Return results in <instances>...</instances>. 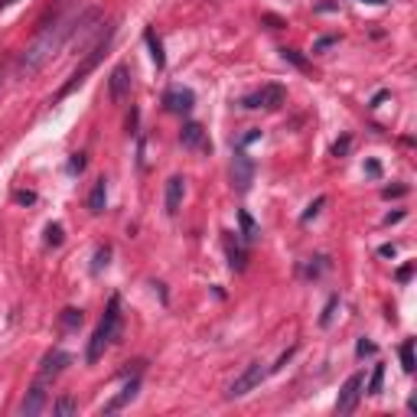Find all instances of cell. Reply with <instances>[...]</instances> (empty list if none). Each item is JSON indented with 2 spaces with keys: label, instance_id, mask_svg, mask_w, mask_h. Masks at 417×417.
<instances>
[{
  "label": "cell",
  "instance_id": "cell-1",
  "mask_svg": "<svg viewBox=\"0 0 417 417\" xmlns=\"http://www.w3.org/2000/svg\"><path fill=\"white\" fill-rule=\"evenodd\" d=\"M75 26H79V20H72V23H56L52 30H43V36H39L33 46L23 52V59H20V75H33L36 69H43V62H49L59 49L66 46V39L75 33Z\"/></svg>",
  "mask_w": 417,
  "mask_h": 417
},
{
  "label": "cell",
  "instance_id": "cell-2",
  "mask_svg": "<svg viewBox=\"0 0 417 417\" xmlns=\"http://www.w3.org/2000/svg\"><path fill=\"white\" fill-rule=\"evenodd\" d=\"M117 333H121V300H117V297H111V300H108V310H104V316H101V323H98L92 342H88V352H85L88 365H95V362L101 359L104 349H108L117 339Z\"/></svg>",
  "mask_w": 417,
  "mask_h": 417
},
{
  "label": "cell",
  "instance_id": "cell-3",
  "mask_svg": "<svg viewBox=\"0 0 417 417\" xmlns=\"http://www.w3.org/2000/svg\"><path fill=\"white\" fill-rule=\"evenodd\" d=\"M111 36H115V30H108V33H104L101 39H98V43H95V46H92V52H88V56H85V62H81L79 69L72 72V79L66 81V85H62V88H59L56 101H62V98H66V95H72V92H75V88H79V85H81V81L88 79V72H92L95 66H98V62H101V56H104V52H108V46H111Z\"/></svg>",
  "mask_w": 417,
  "mask_h": 417
},
{
  "label": "cell",
  "instance_id": "cell-4",
  "mask_svg": "<svg viewBox=\"0 0 417 417\" xmlns=\"http://www.w3.org/2000/svg\"><path fill=\"white\" fill-rule=\"evenodd\" d=\"M264 375H267V369H264V362H251V365H248V369L242 371V375H238V378H235L232 382V388H229V398H244V394L248 391H255L258 385L264 382Z\"/></svg>",
  "mask_w": 417,
  "mask_h": 417
},
{
  "label": "cell",
  "instance_id": "cell-5",
  "mask_svg": "<svg viewBox=\"0 0 417 417\" xmlns=\"http://www.w3.org/2000/svg\"><path fill=\"white\" fill-rule=\"evenodd\" d=\"M242 104H244V108H251V111H258V108L274 111V108L284 104V88H280V85H264V88H258V92L244 95Z\"/></svg>",
  "mask_w": 417,
  "mask_h": 417
},
{
  "label": "cell",
  "instance_id": "cell-6",
  "mask_svg": "<svg viewBox=\"0 0 417 417\" xmlns=\"http://www.w3.org/2000/svg\"><path fill=\"white\" fill-rule=\"evenodd\" d=\"M362 388H365V375H362V371L349 375L346 385H342V391H339V401H336L339 414H352V411H356V405H359V398H362Z\"/></svg>",
  "mask_w": 417,
  "mask_h": 417
},
{
  "label": "cell",
  "instance_id": "cell-7",
  "mask_svg": "<svg viewBox=\"0 0 417 417\" xmlns=\"http://www.w3.org/2000/svg\"><path fill=\"white\" fill-rule=\"evenodd\" d=\"M193 104H196V95L189 92V88H170V92L163 95V108L173 111V115H189Z\"/></svg>",
  "mask_w": 417,
  "mask_h": 417
},
{
  "label": "cell",
  "instance_id": "cell-8",
  "mask_svg": "<svg viewBox=\"0 0 417 417\" xmlns=\"http://www.w3.org/2000/svg\"><path fill=\"white\" fill-rule=\"evenodd\" d=\"M108 92H111V101H124L130 95V72L128 66H115L111 79H108Z\"/></svg>",
  "mask_w": 417,
  "mask_h": 417
},
{
  "label": "cell",
  "instance_id": "cell-9",
  "mask_svg": "<svg viewBox=\"0 0 417 417\" xmlns=\"http://www.w3.org/2000/svg\"><path fill=\"white\" fill-rule=\"evenodd\" d=\"M69 356H66V352H62V349H52V352H49L46 359H43V369H39V382H52V378H56L59 371L66 369V365H69Z\"/></svg>",
  "mask_w": 417,
  "mask_h": 417
},
{
  "label": "cell",
  "instance_id": "cell-10",
  "mask_svg": "<svg viewBox=\"0 0 417 417\" xmlns=\"http://www.w3.org/2000/svg\"><path fill=\"white\" fill-rule=\"evenodd\" d=\"M43 407H46V382H36L33 388H30V394H26V401L20 405V414H23V417H36Z\"/></svg>",
  "mask_w": 417,
  "mask_h": 417
},
{
  "label": "cell",
  "instance_id": "cell-11",
  "mask_svg": "<svg viewBox=\"0 0 417 417\" xmlns=\"http://www.w3.org/2000/svg\"><path fill=\"white\" fill-rule=\"evenodd\" d=\"M183 193H186V180L183 176H170V180H166V212H170V215L180 212Z\"/></svg>",
  "mask_w": 417,
  "mask_h": 417
},
{
  "label": "cell",
  "instance_id": "cell-12",
  "mask_svg": "<svg viewBox=\"0 0 417 417\" xmlns=\"http://www.w3.org/2000/svg\"><path fill=\"white\" fill-rule=\"evenodd\" d=\"M180 144L183 147H202L206 151V130H202V124H196V121H189L183 130H180Z\"/></svg>",
  "mask_w": 417,
  "mask_h": 417
},
{
  "label": "cell",
  "instance_id": "cell-13",
  "mask_svg": "<svg viewBox=\"0 0 417 417\" xmlns=\"http://www.w3.org/2000/svg\"><path fill=\"white\" fill-rule=\"evenodd\" d=\"M232 176L235 183H238V189H248V183H251V160H248V153H235V163H232Z\"/></svg>",
  "mask_w": 417,
  "mask_h": 417
},
{
  "label": "cell",
  "instance_id": "cell-14",
  "mask_svg": "<svg viewBox=\"0 0 417 417\" xmlns=\"http://www.w3.org/2000/svg\"><path fill=\"white\" fill-rule=\"evenodd\" d=\"M104 206H108V183H104V176H101V180L95 183L92 196H88V212H92V215H101Z\"/></svg>",
  "mask_w": 417,
  "mask_h": 417
},
{
  "label": "cell",
  "instance_id": "cell-15",
  "mask_svg": "<svg viewBox=\"0 0 417 417\" xmlns=\"http://www.w3.org/2000/svg\"><path fill=\"white\" fill-rule=\"evenodd\" d=\"M137 385H140L137 378H130V382L124 385V391L117 394V398L111 401V405H104V414H111V411H121V407L128 405V401H134V394H137Z\"/></svg>",
  "mask_w": 417,
  "mask_h": 417
},
{
  "label": "cell",
  "instance_id": "cell-16",
  "mask_svg": "<svg viewBox=\"0 0 417 417\" xmlns=\"http://www.w3.org/2000/svg\"><path fill=\"white\" fill-rule=\"evenodd\" d=\"M144 39H147V46H151L153 66H157V69H163V66H166V56H163V43H160V36L153 33V30H144Z\"/></svg>",
  "mask_w": 417,
  "mask_h": 417
},
{
  "label": "cell",
  "instance_id": "cell-17",
  "mask_svg": "<svg viewBox=\"0 0 417 417\" xmlns=\"http://www.w3.org/2000/svg\"><path fill=\"white\" fill-rule=\"evenodd\" d=\"M225 251H229L232 271H244V251L238 248V242H232V235H225Z\"/></svg>",
  "mask_w": 417,
  "mask_h": 417
},
{
  "label": "cell",
  "instance_id": "cell-18",
  "mask_svg": "<svg viewBox=\"0 0 417 417\" xmlns=\"http://www.w3.org/2000/svg\"><path fill=\"white\" fill-rule=\"evenodd\" d=\"M238 222H242V238H244V242H248V244H251V242H258V235H261V232H258L255 219H251V215H248L244 208H242V212H238Z\"/></svg>",
  "mask_w": 417,
  "mask_h": 417
},
{
  "label": "cell",
  "instance_id": "cell-19",
  "mask_svg": "<svg viewBox=\"0 0 417 417\" xmlns=\"http://www.w3.org/2000/svg\"><path fill=\"white\" fill-rule=\"evenodd\" d=\"M401 365H405V371H414V342H411V339H405V342H401Z\"/></svg>",
  "mask_w": 417,
  "mask_h": 417
},
{
  "label": "cell",
  "instance_id": "cell-20",
  "mask_svg": "<svg viewBox=\"0 0 417 417\" xmlns=\"http://www.w3.org/2000/svg\"><path fill=\"white\" fill-rule=\"evenodd\" d=\"M280 56L287 59V62H293V66H297L300 72H310V62H307V59H303L297 49H287V46H284V49H280Z\"/></svg>",
  "mask_w": 417,
  "mask_h": 417
},
{
  "label": "cell",
  "instance_id": "cell-21",
  "mask_svg": "<svg viewBox=\"0 0 417 417\" xmlns=\"http://www.w3.org/2000/svg\"><path fill=\"white\" fill-rule=\"evenodd\" d=\"M79 411V405L72 401V398H59L56 405H52V414H59V417H69V414H75Z\"/></svg>",
  "mask_w": 417,
  "mask_h": 417
},
{
  "label": "cell",
  "instance_id": "cell-22",
  "mask_svg": "<svg viewBox=\"0 0 417 417\" xmlns=\"http://www.w3.org/2000/svg\"><path fill=\"white\" fill-rule=\"evenodd\" d=\"M382 382H385V365H375L369 378V394H382Z\"/></svg>",
  "mask_w": 417,
  "mask_h": 417
},
{
  "label": "cell",
  "instance_id": "cell-23",
  "mask_svg": "<svg viewBox=\"0 0 417 417\" xmlns=\"http://www.w3.org/2000/svg\"><path fill=\"white\" fill-rule=\"evenodd\" d=\"M108 258H111V248H98V251H95V264H92L95 274H98L101 267H108Z\"/></svg>",
  "mask_w": 417,
  "mask_h": 417
},
{
  "label": "cell",
  "instance_id": "cell-24",
  "mask_svg": "<svg viewBox=\"0 0 417 417\" xmlns=\"http://www.w3.org/2000/svg\"><path fill=\"white\" fill-rule=\"evenodd\" d=\"M323 202H326V196H320V199H316V202H310V208L303 212V222L316 219V215H320V208H323Z\"/></svg>",
  "mask_w": 417,
  "mask_h": 417
},
{
  "label": "cell",
  "instance_id": "cell-25",
  "mask_svg": "<svg viewBox=\"0 0 417 417\" xmlns=\"http://www.w3.org/2000/svg\"><path fill=\"white\" fill-rule=\"evenodd\" d=\"M46 242L49 244H62V225H49V229H46Z\"/></svg>",
  "mask_w": 417,
  "mask_h": 417
},
{
  "label": "cell",
  "instance_id": "cell-26",
  "mask_svg": "<svg viewBox=\"0 0 417 417\" xmlns=\"http://www.w3.org/2000/svg\"><path fill=\"white\" fill-rule=\"evenodd\" d=\"M85 170V153H75L69 160V173H81Z\"/></svg>",
  "mask_w": 417,
  "mask_h": 417
},
{
  "label": "cell",
  "instance_id": "cell-27",
  "mask_svg": "<svg viewBox=\"0 0 417 417\" xmlns=\"http://www.w3.org/2000/svg\"><path fill=\"white\" fill-rule=\"evenodd\" d=\"M62 323H66V326H79L81 323V310H66Z\"/></svg>",
  "mask_w": 417,
  "mask_h": 417
},
{
  "label": "cell",
  "instance_id": "cell-28",
  "mask_svg": "<svg viewBox=\"0 0 417 417\" xmlns=\"http://www.w3.org/2000/svg\"><path fill=\"white\" fill-rule=\"evenodd\" d=\"M336 39H339V36H323V39H316V43H313V52H323V49L333 46Z\"/></svg>",
  "mask_w": 417,
  "mask_h": 417
},
{
  "label": "cell",
  "instance_id": "cell-29",
  "mask_svg": "<svg viewBox=\"0 0 417 417\" xmlns=\"http://www.w3.org/2000/svg\"><path fill=\"white\" fill-rule=\"evenodd\" d=\"M405 193H407V186H388V189H385V193H382V196L385 199H398V196H405Z\"/></svg>",
  "mask_w": 417,
  "mask_h": 417
},
{
  "label": "cell",
  "instance_id": "cell-30",
  "mask_svg": "<svg viewBox=\"0 0 417 417\" xmlns=\"http://www.w3.org/2000/svg\"><path fill=\"white\" fill-rule=\"evenodd\" d=\"M349 147H352V140H339V144H336V147H333V153H336V157H342V153H349Z\"/></svg>",
  "mask_w": 417,
  "mask_h": 417
},
{
  "label": "cell",
  "instance_id": "cell-31",
  "mask_svg": "<svg viewBox=\"0 0 417 417\" xmlns=\"http://www.w3.org/2000/svg\"><path fill=\"white\" fill-rule=\"evenodd\" d=\"M365 173H369V176H382V166H378L375 160H369V163H365Z\"/></svg>",
  "mask_w": 417,
  "mask_h": 417
},
{
  "label": "cell",
  "instance_id": "cell-32",
  "mask_svg": "<svg viewBox=\"0 0 417 417\" xmlns=\"http://www.w3.org/2000/svg\"><path fill=\"white\" fill-rule=\"evenodd\" d=\"M411 274H414V264H405V267H401V271H398V280L405 284V280L411 278Z\"/></svg>",
  "mask_w": 417,
  "mask_h": 417
},
{
  "label": "cell",
  "instance_id": "cell-33",
  "mask_svg": "<svg viewBox=\"0 0 417 417\" xmlns=\"http://www.w3.org/2000/svg\"><path fill=\"white\" fill-rule=\"evenodd\" d=\"M371 352H375V342H365V339H362V342H359V356H371Z\"/></svg>",
  "mask_w": 417,
  "mask_h": 417
},
{
  "label": "cell",
  "instance_id": "cell-34",
  "mask_svg": "<svg viewBox=\"0 0 417 417\" xmlns=\"http://www.w3.org/2000/svg\"><path fill=\"white\" fill-rule=\"evenodd\" d=\"M336 303H339L336 297H333V300H329V307H326V313H323V326L329 323V316H333V310H336Z\"/></svg>",
  "mask_w": 417,
  "mask_h": 417
},
{
  "label": "cell",
  "instance_id": "cell-35",
  "mask_svg": "<svg viewBox=\"0 0 417 417\" xmlns=\"http://www.w3.org/2000/svg\"><path fill=\"white\" fill-rule=\"evenodd\" d=\"M17 202H23V206H30V202H36L33 193H17Z\"/></svg>",
  "mask_w": 417,
  "mask_h": 417
},
{
  "label": "cell",
  "instance_id": "cell-36",
  "mask_svg": "<svg viewBox=\"0 0 417 417\" xmlns=\"http://www.w3.org/2000/svg\"><path fill=\"white\" fill-rule=\"evenodd\" d=\"M394 251H398L394 244H382V258H394Z\"/></svg>",
  "mask_w": 417,
  "mask_h": 417
},
{
  "label": "cell",
  "instance_id": "cell-37",
  "mask_svg": "<svg viewBox=\"0 0 417 417\" xmlns=\"http://www.w3.org/2000/svg\"><path fill=\"white\" fill-rule=\"evenodd\" d=\"M362 3H375V7H382V3H388V0H362Z\"/></svg>",
  "mask_w": 417,
  "mask_h": 417
},
{
  "label": "cell",
  "instance_id": "cell-38",
  "mask_svg": "<svg viewBox=\"0 0 417 417\" xmlns=\"http://www.w3.org/2000/svg\"><path fill=\"white\" fill-rule=\"evenodd\" d=\"M13 0H0V10H3V7H10Z\"/></svg>",
  "mask_w": 417,
  "mask_h": 417
}]
</instances>
